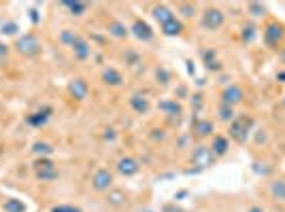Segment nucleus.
<instances>
[{
    "label": "nucleus",
    "instance_id": "f257e3e1",
    "mask_svg": "<svg viewBox=\"0 0 285 212\" xmlns=\"http://www.w3.org/2000/svg\"><path fill=\"white\" fill-rule=\"evenodd\" d=\"M17 49H19V53L28 55V58H34V55L41 53V42L34 34H24V36L17 40Z\"/></svg>",
    "mask_w": 285,
    "mask_h": 212
},
{
    "label": "nucleus",
    "instance_id": "f03ea898",
    "mask_svg": "<svg viewBox=\"0 0 285 212\" xmlns=\"http://www.w3.org/2000/svg\"><path fill=\"white\" fill-rule=\"evenodd\" d=\"M191 161H194V166H198V168H211L215 164V155H213L209 146H196L194 155H191Z\"/></svg>",
    "mask_w": 285,
    "mask_h": 212
},
{
    "label": "nucleus",
    "instance_id": "7ed1b4c3",
    "mask_svg": "<svg viewBox=\"0 0 285 212\" xmlns=\"http://www.w3.org/2000/svg\"><path fill=\"white\" fill-rule=\"evenodd\" d=\"M37 176L41 180H55L58 178V168H55L53 161L41 159V161H37Z\"/></svg>",
    "mask_w": 285,
    "mask_h": 212
},
{
    "label": "nucleus",
    "instance_id": "20e7f679",
    "mask_svg": "<svg viewBox=\"0 0 285 212\" xmlns=\"http://www.w3.org/2000/svg\"><path fill=\"white\" fill-rule=\"evenodd\" d=\"M224 24V13L219 9H206L202 15V26L206 30H217L219 26Z\"/></svg>",
    "mask_w": 285,
    "mask_h": 212
},
{
    "label": "nucleus",
    "instance_id": "39448f33",
    "mask_svg": "<svg viewBox=\"0 0 285 212\" xmlns=\"http://www.w3.org/2000/svg\"><path fill=\"white\" fill-rule=\"evenodd\" d=\"M111 182H113V174L109 170H98L94 174V178H92V185H94L96 191H106L111 187Z\"/></svg>",
    "mask_w": 285,
    "mask_h": 212
},
{
    "label": "nucleus",
    "instance_id": "423d86ee",
    "mask_svg": "<svg viewBox=\"0 0 285 212\" xmlns=\"http://www.w3.org/2000/svg\"><path fill=\"white\" fill-rule=\"evenodd\" d=\"M283 38V30H281V26H277V24H270L266 28V32H264V40H266V45L268 47H275V45H279V40Z\"/></svg>",
    "mask_w": 285,
    "mask_h": 212
},
{
    "label": "nucleus",
    "instance_id": "0eeeda50",
    "mask_svg": "<svg viewBox=\"0 0 285 212\" xmlns=\"http://www.w3.org/2000/svg\"><path fill=\"white\" fill-rule=\"evenodd\" d=\"M117 170H119V172H122L124 176H134V174L139 172V161L132 159V157H124V159H119Z\"/></svg>",
    "mask_w": 285,
    "mask_h": 212
},
{
    "label": "nucleus",
    "instance_id": "6e6552de",
    "mask_svg": "<svg viewBox=\"0 0 285 212\" xmlns=\"http://www.w3.org/2000/svg\"><path fill=\"white\" fill-rule=\"evenodd\" d=\"M224 104L228 106H234V104H238L240 100H243V91H240V87H237V85H230L226 91H224Z\"/></svg>",
    "mask_w": 285,
    "mask_h": 212
},
{
    "label": "nucleus",
    "instance_id": "1a4fd4ad",
    "mask_svg": "<svg viewBox=\"0 0 285 212\" xmlns=\"http://www.w3.org/2000/svg\"><path fill=\"white\" fill-rule=\"evenodd\" d=\"M132 32H134V36L141 38V40H151V36H153L151 28H149V26L145 24V21H134Z\"/></svg>",
    "mask_w": 285,
    "mask_h": 212
},
{
    "label": "nucleus",
    "instance_id": "9d476101",
    "mask_svg": "<svg viewBox=\"0 0 285 212\" xmlns=\"http://www.w3.org/2000/svg\"><path fill=\"white\" fill-rule=\"evenodd\" d=\"M68 91L77 98V100H83V98L88 96V83H85L83 79H75L73 83L68 85Z\"/></svg>",
    "mask_w": 285,
    "mask_h": 212
},
{
    "label": "nucleus",
    "instance_id": "9b49d317",
    "mask_svg": "<svg viewBox=\"0 0 285 212\" xmlns=\"http://www.w3.org/2000/svg\"><path fill=\"white\" fill-rule=\"evenodd\" d=\"M247 125H249V119L245 121V119H238V121H234L232 127H230V132H232V136L238 140V142H243V140L247 138Z\"/></svg>",
    "mask_w": 285,
    "mask_h": 212
},
{
    "label": "nucleus",
    "instance_id": "f8f14e48",
    "mask_svg": "<svg viewBox=\"0 0 285 212\" xmlns=\"http://www.w3.org/2000/svg\"><path fill=\"white\" fill-rule=\"evenodd\" d=\"M73 51H75V58H77V60H88L92 49H90V45H88V40L77 38L75 45H73Z\"/></svg>",
    "mask_w": 285,
    "mask_h": 212
},
{
    "label": "nucleus",
    "instance_id": "ddd939ff",
    "mask_svg": "<svg viewBox=\"0 0 285 212\" xmlns=\"http://www.w3.org/2000/svg\"><path fill=\"white\" fill-rule=\"evenodd\" d=\"M153 17H155V21H160V26L168 24L170 19H175L173 11H170L168 6H155V9H153Z\"/></svg>",
    "mask_w": 285,
    "mask_h": 212
},
{
    "label": "nucleus",
    "instance_id": "4468645a",
    "mask_svg": "<svg viewBox=\"0 0 285 212\" xmlns=\"http://www.w3.org/2000/svg\"><path fill=\"white\" fill-rule=\"evenodd\" d=\"M181 30H183V26H181V21H177V19H170L168 24L162 26V32L166 34V36H177V34H181Z\"/></svg>",
    "mask_w": 285,
    "mask_h": 212
},
{
    "label": "nucleus",
    "instance_id": "2eb2a0df",
    "mask_svg": "<svg viewBox=\"0 0 285 212\" xmlns=\"http://www.w3.org/2000/svg\"><path fill=\"white\" fill-rule=\"evenodd\" d=\"M130 106L137 112H147L149 110V102H147V98H142V96H139V94H134L132 98H130Z\"/></svg>",
    "mask_w": 285,
    "mask_h": 212
},
{
    "label": "nucleus",
    "instance_id": "dca6fc26",
    "mask_svg": "<svg viewBox=\"0 0 285 212\" xmlns=\"http://www.w3.org/2000/svg\"><path fill=\"white\" fill-rule=\"evenodd\" d=\"M213 125L211 121H206V119H200V121H196L194 123V132L198 134V136H209V134L213 132Z\"/></svg>",
    "mask_w": 285,
    "mask_h": 212
},
{
    "label": "nucleus",
    "instance_id": "f3484780",
    "mask_svg": "<svg viewBox=\"0 0 285 212\" xmlns=\"http://www.w3.org/2000/svg\"><path fill=\"white\" fill-rule=\"evenodd\" d=\"M211 151H213V155H226V153H228V138L217 136L215 140H213Z\"/></svg>",
    "mask_w": 285,
    "mask_h": 212
},
{
    "label": "nucleus",
    "instance_id": "a211bd4d",
    "mask_svg": "<svg viewBox=\"0 0 285 212\" xmlns=\"http://www.w3.org/2000/svg\"><path fill=\"white\" fill-rule=\"evenodd\" d=\"M102 79H104V83H109V85H122V74H119L115 68H106Z\"/></svg>",
    "mask_w": 285,
    "mask_h": 212
},
{
    "label": "nucleus",
    "instance_id": "6ab92c4d",
    "mask_svg": "<svg viewBox=\"0 0 285 212\" xmlns=\"http://www.w3.org/2000/svg\"><path fill=\"white\" fill-rule=\"evenodd\" d=\"M49 112H51V108H45V110H41V112H34V115L28 117V123L30 125H43L49 119Z\"/></svg>",
    "mask_w": 285,
    "mask_h": 212
},
{
    "label": "nucleus",
    "instance_id": "aec40b11",
    "mask_svg": "<svg viewBox=\"0 0 285 212\" xmlns=\"http://www.w3.org/2000/svg\"><path fill=\"white\" fill-rule=\"evenodd\" d=\"M109 32L113 34V36H117V38L128 36V28L122 24V21H113V24L109 26Z\"/></svg>",
    "mask_w": 285,
    "mask_h": 212
},
{
    "label": "nucleus",
    "instance_id": "412c9836",
    "mask_svg": "<svg viewBox=\"0 0 285 212\" xmlns=\"http://www.w3.org/2000/svg\"><path fill=\"white\" fill-rule=\"evenodd\" d=\"M160 110L168 112V115H179L181 106L177 104V102H173V100H164V102H160Z\"/></svg>",
    "mask_w": 285,
    "mask_h": 212
},
{
    "label": "nucleus",
    "instance_id": "4be33fe9",
    "mask_svg": "<svg viewBox=\"0 0 285 212\" xmlns=\"http://www.w3.org/2000/svg\"><path fill=\"white\" fill-rule=\"evenodd\" d=\"M270 193H273L277 200H285V182L283 180H275L270 185Z\"/></svg>",
    "mask_w": 285,
    "mask_h": 212
},
{
    "label": "nucleus",
    "instance_id": "5701e85b",
    "mask_svg": "<svg viewBox=\"0 0 285 212\" xmlns=\"http://www.w3.org/2000/svg\"><path fill=\"white\" fill-rule=\"evenodd\" d=\"M4 210L6 212H26V206H24V202H19V200H6Z\"/></svg>",
    "mask_w": 285,
    "mask_h": 212
},
{
    "label": "nucleus",
    "instance_id": "b1692460",
    "mask_svg": "<svg viewBox=\"0 0 285 212\" xmlns=\"http://www.w3.org/2000/svg\"><path fill=\"white\" fill-rule=\"evenodd\" d=\"M64 6H66L68 11H73L75 15H81V13L88 11V4L85 2H64Z\"/></svg>",
    "mask_w": 285,
    "mask_h": 212
},
{
    "label": "nucleus",
    "instance_id": "393cba45",
    "mask_svg": "<svg viewBox=\"0 0 285 212\" xmlns=\"http://www.w3.org/2000/svg\"><path fill=\"white\" fill-rule=\"evenodd\" d=\"M17 30H19V28H17L15 21H9V24H2V26H0V32H2L4 36H15Z\"/></svg>",
    "mask_w": 285,
    "mask_h": 212
},
{
    "label": "nucleus",
    "instance_id": "a878e982",
    "mask_svg": "<svg viewBox=\"0 0 285 212\" xmlns=\"http://www.w3.org/2000/svg\"><path fill=\"white\" fill-rule=\"evenodd\" d=\"M37 155H51L53 153V148H51V144H47V142H37L34 144V148H32Z\"/></svg>",
    "mask_w": 285,
    "mask_h": 212
},
{
    "label": "nucleus",
    "instance_id": "bb28decb",
    "mask_svg": "<svg viewBox=\"0 0 285 212\" xmlns=\"http://www.w3.org/2000/svg\"><path fill=\"white\" fill-rule=\"evenodd\" d=\"M124 200H126V197H124L122 191H111V193H109V202L113 204V206H122Z\"/></svg>",
    "mask_w": 285,
    "mask_h": 212
},
{
    "label": "nucleus",
    "instance_id": "cd10ccee",
    "mask_svg": "<svg viewBox=\"0 0 285 212\" xmlns=\"http://www.w3.org/2000/svg\"><path fill=\"white\" fill-rule=\"evenodd\" d=\"M77 38H79V36H75V34L70 32V30H64V32L60 34V40L64 42V45H68V47H73Z\"/></svg>",
    "mask_w": 285,
    "mask_h": 212
},
{
    "label": "nucleus",
    "instance_id": "c85d7f7f",
    "mask_svg": "<svg viewBox=\"0 0 285 212\" xmlns=\"http://www.w3.org/2000/svg\"><path fill=\"white\" fill-rule=\"evenodd\" d=\"M232 117H234L232 106H228V104H222V106H219V119H224V121H230Z\"/></svg>",
    "mask_w": 285,
    "mask_h": 212
},
{
    "label": "nucleus",
    "instance_id": "c756f323",
    "mask_svg": "<svg viewBox=\"0 0 285 212\" xmlns=\"http://www.w3.org/2000/svg\"><path fill=\"white\" fill-rule=\"evenodd\" d=\"M249 11H251L253 15H264V6L258 4V2H251V4H249Z\"/></svg>",
    "mask_w": 285,
    "mask_h": 212
},
{
    "label": "nucleus",
    "instance_id": "7c9ffc66",
    "mask_svg": "<svg viewBox=\"0 0 285 212\" xmlns=\"http://www.w3.org/2000/svg\"><path fill=\"white\" fill-rule=\"evenodd\" d=\"M51 212H81V210L75 206H55V208H51Z\"/></svg>",
    "mask_w": 285,
    "mask_h": 212
},
{
    "label": "nucleus",
    "instance_id": "2f4dec72",
    "mask_svg": "<svg viewBox=\"0 0 285 212\" xmlns=\"http://www.w3.org/2000/svg\"><path fill=\"white\" fill-rule=\"evenodd\" d=\"M253 34H255V28H253V26H247L245 30H243V38H245V40H251Z\"/></svg>",
    "mask_w": 285,
    "mask_h": 212
},
{
    "label": "nucleus",
    "instance_id": "473e14b6",
    "mask_svg": "<svg viewBox=\"0 0 285 212\" xmlns=\"http://www.w3.org/2000/svg\"><path fill=\"white\" fill-rule=\"evenodd\" d=\"M181 11H183V15H188V17H190L191 13H194V6H190V4H183V6H181Z\"/></svg>",
    "mask_w": 285,
    "mask_h": 212
},
{
    "label": "nucleus",
    "instance_id": "72a5a7b5",
    "mask_svg": "<svg viewBox=\"0 0 285 212\" xmlns=\"http://www.w3.org/2000/svg\"><path fill=\"white\" fill-rule=\"evenodd\" d=\"M6 53H9V47H6L4 42H0V58H4Z\"/></svg>",
    "mask_w": 285,
    "mask_h": 212
},
{
    "label": "nucleus",
    "instance_id": "f704fd0d",
    "mask_svg": "<svg viewBox=\"0 0 285 212\" xmlns=\"http://www.w3.org/2000/svg\"><path fill=\"white\" fill-rule=\"evenodd\" d=\"M249 212H264V210H262V208H258V206H253V208L249 210Z\"/></svg>",
    "mask_w": 285,
    "mask_h": 212
},
{
    "label": "nucleus",
    "instance_id": "c9c22d12",
    "mask_svg": "<svg viewBox=\"0 0 285 212\" xmlns=\"http://www.w3.org/2000/svg\"><path fill=\"white\" fill-rule=\"evenodd\" d=\"M279 81H283V83H285V72H279Z\"/></svg>",
    "mask_w": 285,
    "mask_h": 212
}]
</instances>
